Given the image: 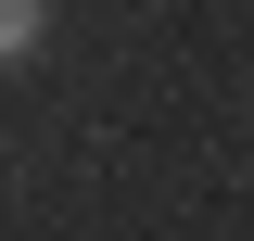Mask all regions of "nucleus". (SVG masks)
<instances>
[{
  "label": "nucleus",
  "instance_id": "f257e3e1",
  "mask_svg": "<svg viewBox=\"0 0 254 241\" xmlns=\"http://www.w3.org/2000/svg\"><path fill=\"white\" fill-rule=\"evenodd\" d=\"M38 38H51V0H0V63H26Z\"/></svg>",
  "mask_w": 254,
  "mask_h": 241
}]
</instances>
